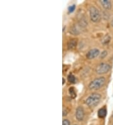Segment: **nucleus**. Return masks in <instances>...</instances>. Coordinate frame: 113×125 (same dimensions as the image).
<instances>
[{"label":"nucleus","mask_w":113,"mask_h":125,"mask_svg":"<svg viewBox=\"0 0 113 125\" xmlns=\"http://www.w3.org/2000/svg\"><path fill=\"white\" fill-rule=\"evenodd\" d=\"M84 108L81 106H79L76 109V112H75V117L79 121H81L84 118Z\"/></svg>","instance_id":"6"},{"label":"nucleus","mask_w":113,"mask_h":125,"mask_svg":"<svg viewBox=\"0 0 113 125\" xmlns=\"http://www.w3.org/2000/svg\"><path fill=\"white\" fill-rule=\"evenodd\" d=\"M77 45V39H72L69 41L67 44L68 49L69 50H72L76 47Z\"/></svg>","instance_id":"7"},{"label":"nucleus","mask_w":113,"mask_h":125,"mask_svg":"<svg viewBox=\"0 0 113 125\" xmlns=\"http://www.w3.org/2000/svg\"><path fill=\"white\" fill-rule=\"evenodd\" d=\"M100 54V51L98 49H90L86 54V58L89 60H93L94 58L99 56Z\"/></svg>","instance_id":"5"},{"label":"nucleus","mask_w":113,"mask_h":125,"mask_svg":"<svg viewBox=\"0 0 113 125\" xmlns=\"http://www.w3.org/2000/svg\"><path fill=\"white\" fill-rule=\"evenodd\" d=\"M89 15L91 21L94 23L99 22L101 20V15L99 11L95 6H90L89 8Z\"/></svg>","instance_id":"3"},{"label":"nucleus","mask_w":113,"mask_h":125,"mask_svg":"<svg viewBox=\"0 0 113 125\" xmlns=\"http://www.w3.org/2000/svg\"><path fill=\"white\" fill-rule=\"evenodd\" d=\"M107 55V51H103V52H102V53H101V58H105V57Z\"/></svg>","instance_id":"14"},{"label":"nucleus","mask_w":113,"mask_h":125,"mask_svg":"<svg viewBox=\"0 0 113 125\" xmlns=\"http://www.w3.org/2000/svg\"><path fill=\"white\" fill-rule=\"evenodd\" d=\"M111 70V66L107 63H101L97 66L96 69V72L99 75H103V74H105L107 72H109Z\"/></svg>","instance_id":"4"},{"label":"nucleus","mask_w":113,"mask_h":125,"mask_svg":"<svg viewBox=\"0 0 113 125\" xmlns=\"http://www.w3.org/2000/svg\"><path fill=\"white\" fill-rule=\"evenodd\" d=\"M68 81L69 82L71 83H75L76 79H75V77L74 75H73L72 74H70L69 76H68Z\"/></svg>","instance_id":"11"},{"label":"nucleus","mask_w":113,"mask_h":125,"mask_svg":"<svg viewBox=\"0 0 113 125\" xmlns=\"http://www.w3.org/2000/svg\"><path fill=\"white\" fill-rule=\"evenodd\" d=\"M75 5H71V6H70L69 7V8H68V11H69V13H73L75 11Z\"/></svg>","instance_id":"12"},{"label":"nucleus","mask_w":113,"mask_h":125,"mask_svg":"<svg viewBox=\"0 0 113 125\" xmlns=\"http://www.w3.org/2000/svg\"><path fill=\"white\" fill-rule=\"evenodd\" d=\"M111 25L113 27V21H112V22H111Z\"/></svg>","instance_id":"16"},{"label":"nucleus","mask_w":113,"mask_h":125,"mask_svg":"<svg viewBox=\"0 0 113 125\" xmlns=\"http://www.w3.org/2000/svg\"></svg>","instance_id":"17"},{"label":"nucleus","mask_w":113,"mask_h":125,"mask_svg":"<svg viewBox=\"0 0 113 125\" xmlns=\"http://www.w3.org/2000/svg\"><path fill=\"white\" fill-rule=\"evenodd\" d=\"M105 83V78L101 76L92 80L89 85V89L90 90H97L102 88Z\"/></svg>","instance_id":"2"},{"label":"nucleus","mask_w":113,"mask_h":125,"mask_svg":"<svg viewBox=\"0 0 113 125\" xmlns=\"http://www.w3.org/2000/svg\"><path fill=\"white\" fill-rule=\"evenodd\" d=\"M69 91V94L70 95L71 97L72 98V99H75L77 97V94H76V92H75V89H74V87H70Z\"/></svg>","instance_id":"10"},{"label":"nucleus","mask_w":113,"mask_h":125,"mask_svg":"<svg viewBox=\"0 0 113 125\" xmlns=\"http://www.w3.org/2000/svg\"><path fill=\"white\" fill-rule=\"evenodd\" d=\"M106 115H107V109L105 107L101 108L98 111V116L100 118H104L106 116Z\"/></svg>","instance_id":"9"},{"label":"nucleus","mask_w":113,"mask_h":125,"mask_svg":"<svg viewBox=\"0 0 113 125\" xmlns=\"http://www.w3.org/2000/svg\"><path fill=\"white\" fill-rule=\"evenodd\" d=\"M62 125H70V123L69 120H68L67 119H64L62 121Z\"/></svg>","instance_id":"13"},{"label":"nucleus","mask_w":113,"mask_h":125,"mask_svg":"<svg viewBox=\"0 0 113 125\" xmlns=\"http://www.w3.org/2000/svg\"><path fill=\"white\" fill-rule=\"evenodd\" d=\"M101 99V95L98 93H92L90 94L86 101V104L90 107L96 106Z\"/></svg>","instance_id":"1"},{"label":"nucleus","mask_w":113,"mask_h":125,"mask_svg":"<svg viewBox=\"0 0 113 125\" xmlns=\"http://www.w3.org/2000/svg\"><path fill=\"white\" fill-rule=\"evenodd\" d=\"M62 80H63V85L64 83H65V79H64V78H62Z\"/></svg>","instance_id":"15"},{"label":"nucleus","mask_w":113,"mask_h":125,"mask_svg":"<svg viewBox=\"0 0 113 125\" xmlns=\"http://www.w3.org/2000/svg\"><path fill=\"white\" fill-rule=\"evenodd\" d=\"M100 3L105 10H110L112 7V4L109 0H101Z\"/></svg>","instance_id":"8"}]
</instances>
